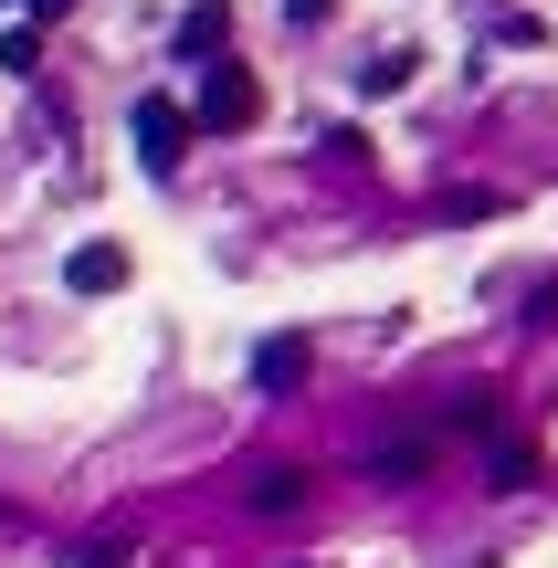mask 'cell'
Here are the masks:
<instances>
[{"label":"cell","instance_id":"obj_1","mask_svg":"<svg viewBox=\"0 0 558 568\" xmlns=\"http://www.w3.org/2000/svg\"><path fill=\"white\" fill-rule=\"evenodd\" d=\"M264 116V84H253V63H201V95H190V126L201 138H243V126Z\"/></svg>","mask_w":558,"mask_h":568},{"label":"cell","instance_id":"obj_2","mask_svg":"<svg viewBox=\"0 0 558 568\" xmlns=\"http://www.w3.org/2000/svg\"><path fill=\"white\" fill-rule=\"evenodd\" d=\"M126 126H138V159H148V180H169V169H180V148L201 138V126L180 116V95H138V116H126Z\"/></svg>","mask_w":558,"mask_h":568},{"label":"cell","instance_id":"obj_3","mask_svg":"<svg viewBox=\"0 0 558 568\" xmlns=\"http://www.w3.org/2000/svg\"><path fill=\"white\" fill-rule=\"evenodd\" d=\"M63 284H74V295H116V284H126V243H74Z\"/></svg>","mask_w":558,"mask_h":568},{"label":"cell","instance_id":"obj_4","mask_svg":"<svg viewBox=\"0 0 558 568\" xmlns=\"http://www.w3.org/2000/svg\"><path fill=\"white\" fill-rule=\"evenodd\" d=\"M222 42H232V11H222V0H190V11H180V53L222 63Z\"/></svg>","mask_w":558,"mask_h":568},{"label":"cell","instance_id":"obj_5","mask_svg":"<svg viewBox=\"0 0 558 568\" xmlns=\"http://www.w3.org/2000/svg\"><path fill=\"white\" fill-rule=\"evenodd\" d=\"M485 474H496V495H527V474H538V453H527L517 432H496V443H485Z\"/></svg>","mask_w":558,"mask_h":568},{"label":"cell","instance_id":"obj_6","mask_svg":"<svg viewBox=\"0 0 558 568\" xmlns=\"http://www.w3.org/2000/svg\"><path fill=\"white\" fill-rule=\"evenodd\" d=\"M253 379H264V389H295V379H306V337H274V347H253Z\"/></svg>","mask_w":558,"mask_h":568},{"label":"cell","instance_id":"obj_7","mask_svg":"<svg viewBox=\"0 0 558 568\" xmlns=\"http://www.w3.org/2000/svg\"><path fill=\"white\" fill-rule=\"evenodd\" d=\"M295 495H306V474H295V464H274V474H253V495H243V506H253V516H285Z\"/></svg>","mask_w":558,"mask_h":568},{"label":"cell","instance_id":"obj_8","mask_svg":"<svg viewBox=\"0 0 558 568\" xmlns=\"http://www.w3.org/2000/svg\"><path fill=\"white\" fill-rule=\"evenodd\" d=\"M32 63H42V32H32V21H11V32H0V74H32Z\"/></svg>","mask_w":558,"mask_h":568},{"label":"cell","instance_id":"obj_9","mask_svg":"<svg viewBox=\"0 0 558 568\" xmlns=\"http://www.w3.org/2000/svg\"><path fill=\"white\" fill-rule=\"evenodd\" d=\"M84 568H126V537H95V548H84Z\"/></svg>","mask_w":558,"mask_h":568},{"label":"cell","instance_id":"obj_10","mask_svg":"<svg viewBox=\"0 0 558 568\" xmlns=\"http://www.w3.org/2000/svg\"><path fill=\"white\" fill-rule=\"evenodd\" d=\"M285 11H295V21H306V32H316V21H327V11H337V0H285Z\"/></svg>","mask_w":558,"mask_h":568},{"label":"cell","instance_id":"obj_11","mask_svg":"<svg viewBox=\"0 0 558 568\" xmlns=\"http://www.w3.org/2000/svg\"><path fill=\"white\" fill-rule=\"evenodd\" d=\"M21 11H74V0H21Z\"/></svg>","mask_w":558,"mask_h":568}]
</instances>
